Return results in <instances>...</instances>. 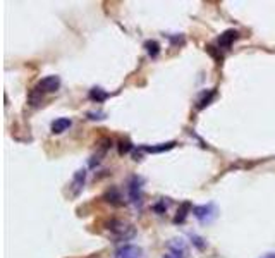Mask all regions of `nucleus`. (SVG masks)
Wrapping results in <instances>:
<instances>
[{"label": "nucleus", "mask_w": 275, "mask_h": 258, "mask_svg": "<svg viewBox=\"0 0 275 258\" xmlns=\"http://www.w3.org/2000/svg\"><path fill=\"white\" fill-rule=\"evenodd\" d=\"M60 88V78L59 76H46L42 81H38V85L33 88V92L30 93V102L31 105H38L42 102L43 95L46 93H53Z\"/></svg>", "instance_id": "1"}, {"label": "nucleus", "mask_w": 275, "mask_h": 258, "mask_svg": "<svg viewBox=\"0 0 275 258\" xmlns=\"http://www.w3.org/2000/svg\"><path fill=\"white\" fill-rule=\"evenodd\" d=\"M107 229L110 231V234L114 236L117 241H128V239L135 238V234H136L135 226L121 219H110L107 222Z\"/></svg>", "instance_id": "2"}, {"label": "nucleus", "mask_w": 275, "mask_h": 258, "mask_svg": "<svg viewBox=\"0 0 275 258\" xmlns=\"http://www.w3.org/2000/svg\"><path fill=\"white\" fill-rule=\"evenodd\" d=\"M193 215L196 217L198 220H200L201 224H210L213 222V220L217 219V215H219V210H217V206L213 205V203H206V205H196L193 206Z\"/></svg>", "instance_id": "3"}, {"label": "nucleus", "mask_w": 275, "mask_h": 258, "mask_svg": "<svg viewBox=\"0 0 275 258\" xmlns=\"http://www.w3.org/2000/svg\"><path fill=\"white\" fill-rule=\"evenodd\" d=\"M128 195L135 205H141L143 200V179L139 176H133L128 183Z\"/></svg>", "instance_id": "4"}, {"label": "nucleus", "mask_w": 275, "mask_h": 258, "mask_svg": "<svg viewBox=\"0 0 275 258\" xmlns=\"http://www.w3.org/2000/svg\"><path fill=\"white\" fill-rule=\"evenodd\" d=\"M85 183H86V169H79L78 172L74 174V177H72L71 184H69V195H71L72 198L79 196V193L83 191Z\"/></svg>", "instance_id": "5"}, {"label": "nucleus", "mask_w": 275, "mask_h": 258, "mask_svg": "<svg viewBox=\"0 0 275 258\" xmlns=\"http://www.w3.org/2000/svg\"><path fill=\"white\" fill-rule=\"evenodd\" d=\"M237 38H239V33H237L236 30H227L217 38V45H219V49L227 50L232 47V43L236 42Z\"/></svg>", "instance_id": "6"}, {"label": "nucleus", "mask_w": 275, "mask_h": 258, "mask_svg": "<svg viewBox=\"0 0 275 258\" xmlns=\"http://www.w3.org/2000/svg\"><path fill=\"white\" fill-rule=\"evenodd\" d=\"M141 253H143V250H141L139 246L124 245L115 252L114 258H141Z\"/></svg>", "instance_id": "7"}, {"label": "nucleus", "mask_w": 275, "mask_h": 258, "mask_svg": "<svg viewBox=\"0 0 275 258\" xmlns=\"http://www.w3.org/2000/svg\"><path fill=\"white\" fill-rule=\"evenodd\" d=\"M167 246H169V252H171V253H176V255H181V257L187 255V246H186V241H184L183 238L171 239Z\"/></svg>", "instance_id": "8"}, {"label": "nucleus", "mask_w": 275, "mask_h": 258, "mask_svg": "<svg viewBox=\"0 0 275 258\" xmlns=\"http://www.w3.org/2000/svg\"><path fill=\"white\" fill-rule=\"evenodd\" d=\"M72 121L67 117H60V119H55V121L52 122V133L53 134H60L64 133V131H67L69 128H71Z\"/></svg>", "instance_id": "9"}, {"label": "nucleus", "mask_w": 275, "mask_h": 258, "mask_svg": "<svg viewBox=\"0 0 275 258\" xmlns=\"http://www.w3.org/2000/svg\"><path fill=\"white\" fill-rule=\"evenodd\" d=\"M174 147H176V143H174V141H169V143H160V145H157V147H148V145H144V147H141V150L148 152V154H162V152H167Z\"/></svg>", "instance_id": "10"}, {"label": "nucleus", "mask_w": 275, "mask_h": 258, "mask_svg": "<svg viewBox=\"0 0 275 258\" xmlns=\"http://www.w3.org/2000/svg\"><path fill=\"white\" fill-rule=\"evenodd\" d=\"M90 98H92L93 102H96V103H102L108 98V93L105 92L103 88H98V86H95V88H92V92H90Z\"/></svg>", "instance_id": "11"}, {"label": "nucleus", "mask_w": 275, "mask_h": 258, "mask_svg": "<svg viewBox=\"0 0 275 258\" xmlns=\"http://www.w3.org/2000/svg\"><path fill=\"white\" fill-rule=\"evenodd\" d=\"M144 49H146L148 55L150 57H158V53H160V45H158V42H155V40H148V42H144Z\"/></svg>", "instance_id": "12"}, {"label": "nucleus", "mask_w": 275, "mask_h": 258, "mask_svg": "<svg viewBox=\"0 0 275 258\" xmlns=\"http://www.w3.org/2000/svg\"><path fill=\"white\" fill-rule=\"evenodd\" d=\"M189 210H193V206H191L189 203H183V206H181V210L177 212V215H176V219H174V222H176V224H183L184 220H186L187 212H189Z\"/></svg>", "instance_id": "13"}, {"label": "nucleus", "mask_w": 275, "mask_h": 258, "mask_svg": "<svg viewBox=\"0 0 275 258\" xmlns=\"http://www.w3.org/2000/svg\"><path fill=\"white\" fill-rule=\"evenodd\" d=\"M213 97H215V90H212V92H208V95H206V93H203V97H201L200 100H198V105H196V107L200 108V110H201V108H205L206 105H208L210 102H212V98H213Z\"/></svg>", "instance_id": "14"}, {"label": "nucleus", "mask_w": 275, "mask_h": 258, "mask_svg": "<svg viewBox=\"0 0 275 258\" xmlns=\"http://www.w3.org/2000/svg\"><path fill=\"white\" fill-rule=\"evenodd\" d=\"M191 241H193V245L196 246L198 250H203L206 246V243H203V238H200V236H196V234H191Z\"/></svg>", "instance_id": "15"}, {"label": "nucleus", "mask_w": 275, "mask_h": 258, "mask_svg": "<svg viewBox=\"0 0 275 258\" xmlns=\"http://www.w3.org/2000/svg\"><path fill=\"white\" fill-rule=\"evenodd\" d=\"M131 145H129V141H121V154H126V152L131 150Z\"/></svg>", "instance_id": "16"}, {"label": "nucleus", "mask_w": 275, "mask_h": 258, "mask_svg": "<svg viewBox=\"0 0 275 258\" xmlns=\"http://www.w3.org/2000/svg\"><path fill=\"white\" fill-rule=\"evenodd\" d=\"M90 119H105V114L103 112H90Z\"/></svg>", "instance_id": "17"}, {"label": "nucleus", "mask_w": 275, "mask_h": 258, "mask_svg": "<svg viewBox=\"0 0 275 258\" xmlns=\"http://www.w3.org/2000/svg\"><path fill=\"white\" fill-rule=\"evenodd\" d=\"M164 258H186V257H181V255H176V253H171V252H167L164 255Z\"/></svg>", "instance_id": "18"}, {"label": "nucleus", "mask_w": 275, "mask_h": 258, "mask_svg": "<svg viewBox=\"0 0 275 258\" xmlns=\"http://www.w3.org/2000/svg\"><path fill=\"white\" fill-rule=\"evenodd\" d=\"M260 258H275V253H267V255L260 257Z\"/></svg>", "instance_id": "19"}]
</instances>
